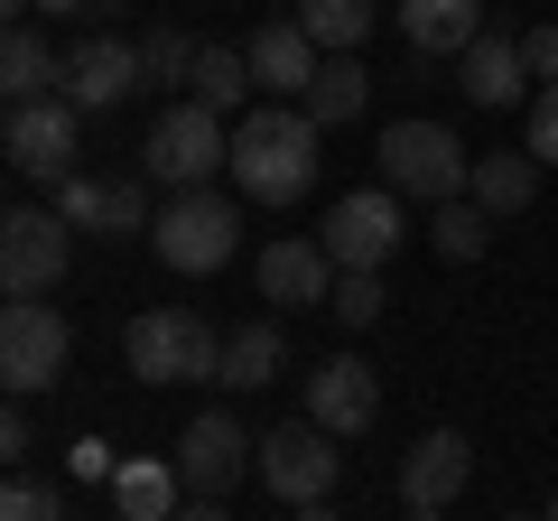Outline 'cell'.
Wrapping results in <instances>:
<instances>
[{
    "instance_id": "6da1fadb",
    "label": "cell",
    "mask_w": 558,
    "mask_h": 521,
    "mask_svg": "<svg viewBox=\"0 0 558 521\" xmlns=\"http://www.w3.org/2000/svg\"><path fill=\"white\" fill-rule=\"evenodd\" d=\"M317 131L326 121L307 112V102H252V112L233 121V186L252 205H299L307 186H317Z\"/></svg>"
},
{
    "instance_id": "7a4b0ae2",
    "label": "cell",
    "mask_w": 558,
    "mask_h": 521,
    "mask_svg": "<svg viewBox=\"0 0 558 521\" xmlns=\"http://www.w3.org/2000/svg\"><path fill=\"white\" fill-rule=\"evenodd\" d=\"M149 252H159L178 280H205V270H223V260L242 252V205L215 196V186H178V196L159 205V223H149Z\"/></svg>"
},
{
    "instance_id": "3957f363",
    "label": "cell",
    "mask_w": 558,
    "mask_h": 521,
    "mask_svg": "<svg viewBox=\"0 0 558 521\" xmlns=\"http://www.w3.org/2000/svg\"><path fill=\"white\" fill-rule=\"evenodd\" d=\"M465 178H475V159H465V141L447 121H391L381 131V186H400L418 205H447V196H465Z\"/></svg>"
},
{
    "instance_id": "277c9868",
    "label": "cell",
    "mask_w": 558,
    "mask_h": 521,
    "mask_svg": "<svg viewBox=\"0 0 558 521\" xmlns=\"http://www.w3.org/2000/svg\"><path fill=\"white\" fill-rule=\"evenodd\" d=\"M121 354H131L140 381H205V373H223V336L196 317V307H149V317H131Z\"/></svg>"
},
{
    "instance_id": "5b68a950",
    "label": "cell",
    "mask_w": 558,
    "mask_h": 521,
    "mask_svg": "<svg viewBox=\"0 0 558 521\" xmlns=\"http://www.w3.org/2000/svg\"><path fill=\"white\" fill-rule=\"evenodd\" d=\"M140 168H149L159 186H205L215 168H233V131H223V112H205V102L186 94V102H168V112L149 121Z\"/></svg>"
},
{
    "instance_id": "8992f818",
    "label": "cell",
    "mask_w": 558,
    "mask_h": 521,
    "mask_svg": "<svg viewBox=\"0 0 558 521\" xmlns=\"http://www.w3.org/2000/svg\"><path fill=\"white\" fill-rule=\"evenodd\" d=\"M10 168H20L28 186H65L75 178V149H84V112L65 94H38V102H10Z\"/></svg>"
},
{
    "instance_id": "52a82bcc",
    "label": "cell",
    "mask_w": 558,
    "mask_h": 521,
    "mask_svg": "<svg viewBox=\"0 0 558 521\" xmlns=\"http://www.w3.org/2000/svg\"><path fill=\"white\" fill-rule=\"evenodd\" d=\"M65 252H75L65 215H47V205H10L0 215V289L10 299H47L65 280Z\"/></svg>"
},
{
    "instance_id": "ba28073f",
    "label": "cell",
    "mask_w": 558,
    "mask_h": 521,
    "mask_svg": "<svg viewBox=\"0 0 558 521\" xmlns=\"http://www.w3.org/2000/svg\"><path fill=\"white\" fill-rule=\"evenodd\" d=\"M65 363H75V336H65V317L47 299H10V307H0V381H10L20 401L47 391Z\"/></svg>"
},
{
    "instance_id": "9c48e42d",
    "label": "cell",
    "mask_w": 558,
    "mask_h": 521,
    "mask_svg": "<svg viewBox=\"0 0 558 521\" xmlns=\"http://www.w3.org/2000/svg\"><path fill=\"white\" fill-rule=\"evenodd\" d=\"M317 242H326L336 270H381V260L400 252V186H354V196H336L326 223H317Z\"/></svg>"
},
{
    "instance_id": "30bf717a",
    "label": "cell",
    "mask_w": 558,
    "mask_h": 521,
    "mask_svg": "<svg viewBox=\"0 0 558 521\" xmlns=\"http://www.w3.org/2000/svg\"><path fill=\"white\" fill-rule=\"evenodd\" d=\"M336 438H326L317 420H289V428H270L260 438V484H270L279 502H326L336 494Z\"/></svg>"
},
{
    "instance_id": "8fae6325",
    "label": "cell",
    "mask_w": 558,
    "mask_h": 521,
    "mask_svg": "<svg viewBox=\"0 0 558 521\" xmlns=\"http://www.w3.org/2000/svg\"><path fill=\"white\" fill-rule=\"evenodd\" d=\"M242 465H260V438L233 420V410H205V420L178 428V475H186V494H223Z\"/></svg>"
},
{
    "instance_id": "7c38bea8",
    "label": "cell",
    "mask_w": 558,
    "mask_h": 521,
    "mask_svg": "<svg viewBox=\"0 0 558 521\" xmlns=\"http://www.w3.org/2000/svg\"><path fill=\"white\" fill-rule=\"evenodd\" d=\"M149 94V57H140L131 38H84L75 57H65V102L75 112H112V102Z\"/></svg>"
},
{
    "instance_id": "4fadbf2b",
    "label": "cell",
    "mask_w": 558,
    "mask_h": 521,
    "mask_svg": "<svg viewBox=\"0 0 558 521\" xmlns=\"http://www.w3.org/2000/svg\"><path fill=\"white\" fill-rule=\"evenodd\" d=\"M307 420H317L326 438H363V428L381 420V381H373V363H363V354L317 363V373H307Z\"/></svg>"
},
{
    "instance_id": "5bb4252c",
    "label": "cell",
    "mask_w": 558,
    "mask_h": 521,
    "mask_svg": "<svg viewBox=\"0 0 558 521\" xmlns=\"http://www.w3.org/2000/svg\"><path fill=\"white\" fill-rule=\"evenodd\" d=\"M465 484H475V447H465V428H428V438L400 457V502H428V512H447Z\"/></svg>"
},
{
    "instance_id": "9a60e30c",
    "label": "cell",
    "mask_w": 558,
    "mask_h": 521,
    "mask_svg": "<svg viewBox=\"0 0 558 521\" xmlns=\"http://www.w3.org/2000/svg\"><path fill=\"white\" fill-rule=\"evenodd\" d=\"M242 57H252V84H260V94H270V102H307V84H317L326 47L307 38L299 20H270V28H260L252 47H242Z\"/></svg>"
},
{
    "instance_id": "2e32d148",
    "label": "cell",
    "mask_w": 558,
    "mask_h": 521,
    "mask_svg": "<svg viewBox=\"0 0 558 521\" xmlns=\"http://www.w3.org/2000/svg\"><path fill=\"white\" fill-rule=\"evenodd\" d=\"M57 215L75 223V233H149V223H159L131 178H65L57 186Z\"/></svg>"
},
{
    "instance_id": "e0dca14e",
    "label": "cell",
    "mask_w": 558,
    "mask_h": 521,
    "mask_svg": "<svg viewBox=\"0 0 558 521\" xmlns=\"http://www.w3.org/2000/svg\"><path fill=\"white\" fill-rule=\"evenodd\" d=\"M260 299L326 307V299H336V260H326V242H270V252H260Z\"/></svg>"
},
{
    "instance_id": "ac0fdd59",
    "label": "cell",
    "mask_w": 558,
    "mask_h": 521,
    "mask_svg": "<svg viewBox=\"0 0 558 521\" xmlns=\"http://www.w3.org/2000/svg\"><path fill=\"white\" fill-rule=\"evenodd\" d=\"M457 84H465V102L502 112V102L531 94V57H521V38H475V47L457 57Z\"/></svg>"
},
{
    "instance_id": "d6986e66",
    "label": "cell",
    "mask_w": 558,
    "mask_h": 521,
    "mask_svg": "<svg viewBox=\"0 0 558 521\" xmlns=\"http://www.w3.org/2000/svg\"><path fill=\"white\" fill-rule=\"evenodd\" d=\"M400 38L418 57H465L484 38V0H400Z\"/></svg>"
},
{
    "instance_id": "ffe728a7",
    "label": "cell",
    "mask_w": 558,
    "mask_h": 521,
    "mask_svg": "<svg viewBox=\"0 0 558 521\" xmlns=\"http://www.w3.org/2000/svg\"><path fill=\"white\" fill-rule=\"evenodd\" d=\"M465 196H475V205H484L494 223H502V215H521V205L539 196V159H531V149H494V159H475Z\"/></svg>"
},
{
    "instance_id": "44dd1931",
    "label": "cell",
    "mask_w": 558,
    "mask_h": 521,
    "mask_svg": "<svg viewBox=\"0 0 558 521\" xmlns=\"http://www.w3.org/2000/svg\"><path fill=\"white\" fill-rule=\"evenodd\" d=\"M0 94H10V102L65 94V57L38 38V28H10V47H0Z\"/></svg>"
},
{
    "instance_id": "7402d4cb",
    "label": "cell",
    "mask_w": 558,
    "mask_h": 521,
    "mask_svg": "<svg viewBox=\"0 0 558 521\" xmlns=\"http://www.w3.org/2000/svg\"><path fill=\"white\" fill-rule=\"evenodd\" d=\"M186 94H196L205 112H242V102L260 94V84H252V57H242V47H196V75H186Z\"/></svg>"
},
{
    "instance_id": "603a6c76",
    "label": "cell",
    "mask_w": 558,
    "mask_h": 521,
    "mask_svg": "<svg viewBox=\"0 0 558 521\" xmlns=\"http://www.w3.org/2000/svg\"><path fill=\"white\" fill-rule=\"evenodd\" d=\"M373 0H299V28L326 47V57H363V38H373Z\"/></svg>"
},
{
    "instance_id": "cb8c5ba5",
    "label": "cell",
    "mask_w": 558,
    "mask_h": 521,
    "mask_svg": "<svg viewBox=\"0 0 558 521\" xmlns=\"http://www.w3.org/2000/svg\"><path fill=\"white\" fill-rule=\"evenodd\" d=\"M279 363H289V336L279 326H242V336H223V373L233 391H260V381H279Z\"/></svg>"
},
{
    "instance_id": "d4e9b609",
    "label": "cell",
    "mask_w": 558,
    "mask_h": 521,
    "mask_svg": "<svg viewBox=\"0 0 558 521\" xmlns=\"http://www.w3.org/2000/svg\"><path fill=\"white\" fill-rule=\"evenodd\" d=\"M178 465H121V475H112V502H121V521H168V512H178Z\"/></svg>"
},
{
    "instance_id": "484cf974",
    "label": "cell",
    "mask_w": 558,
    "mask_h": 521,
    "mask_svg": "<svg viewBox=\"0 0 558 521\" xmlns=\"http://www.w3.org/2000/svg\"><path fill=\"white\" fill-rule=\"evenodd\" d=\"M363 102H373V75H363V57H326V65H317V84H307V112L336 131V121H354Z\"/></svg>"
},
{
    "instance_id": "4316f807",
    "label": "cell",
    "mask_w": 558,
    "mask_h": 521,
    "mask_svg": "<svg viewBox=\"0 0 558 521\" xmlns=\"http://www.w3.org/2000/svg\"><path fill=\"white\" fill-rule=\"evenodd\" d=\"M428 242H438L447 260H484V242H494V215H484L475 196H447V205H428Z\"/></svg>"
},
{
    "instance_id": "83f0119b",
    "label": "cell",
    "mask_w": 558,
    "mask_h": 521,
    "mask_svg": "<svg viewBox=\"0 0 558 521\" xmlns=\"http://www.w3.org/2000/svg\"><path fill=\"white\" fill-rule=\"evenodd\" d=\"M326 307H336L344 326H373L381 307H391V289H381V270H336V299Z\"/></svg>"
},
{
    "instance_id": "f1b7e54d",
    "label": "cell",
    "mask_w": 558,
    "mask_h": 521,
    "mask_svg": "<svg viewBox=\"0 0 558 521\" xmlns=\"http://www.w3.org/2000/svg\"><path fill=\"white\" fill-rule=\"evenodd\" d=\"M140 57H149V84H186V75H196V38H178V28L140 38Z\"/></svg>"
},
{
    "instance_id": "f546056e",
    "label": "cell",
    "mask_w": 558,
    "mask_h": 521,
    "mask_svg": "<svg viewBox=\"0 0 558 521\" xmlns=\"http://www.w3.org/2000/svg\"><path fill=\"white\" fill-rule=\"evenodd\" d=\"M0 521H65V494H47V484H10V494H0Z\"/></svg>"
},
{
    "instance_id": "4dcf8cb0",
    "label": "cell",
    "mask_w": 558,
    "mask_h": 521,
    "mask_svg": "<svg viewBox=\"0 0 558 521\" xmlns=\"http://www.w3.org/2000/svg\"><path fill=\"white\" fill-rule=\"evenodd\" d=\"M521 149H531L539 168H558V84H539V94H531V141H521Z\"/></svg>"
},
{
    "instance_id": "1f68e13d",
    "label": "cell",
    "mask_w": 558,
    "mask_h": 521,
    "mask_svg": "<svg viewBox=\"0 0 558 521\" xmlns=\"http://www.w3.org/2000/svg\"><path fill=\"white\" fill-rule=\"evenodd\" d=\"M521 57H531L539 84H558V28H531V38H521Z\"/></svg>"
},
{
    "instance_id": "d6a6232c",
    "label": "cell",
    "mask_w": 558,
    "mask_h": 521,
    "mask_svg": "<svg viewBox=\"0 0 558 521\" xmlns=\"http://www.w3.org/2000/svg\"><path fill=\"white\" fill-rule=\"evenodd\" d=\"M28 447H38V428H28V410L10 401V410H0V457H28Z\"/></svg>"
},
{
    "instance_id": "836d02e7",
    "label": "cell",
    "mask_w": 558,
    "mask_h": 521,
    "mask_svg": "<svg viewBox=\"0 0 558 521\" xmlns=\"http://www.w3.org/2000/svg\"><path fill=\"white\" fill-rule=\"evenodd\" d=\"M75 475H84V484H94V475H102V484H112V475H121V465H112V447H102V438H84V447H75Z\"/></svg>"
},
{
    "instance_id": "e575fe53",
    "label": "cell",
    "mask_w": 558,
    "mask_h": 521,
    "mask_svg": "<svg viewBox=\"0 0 558 521\" xmlns=\"http://www.w3.org/2000/svg\"><path fill=\"white\" fill-rule=\"evenodd\" d=\"M168 521H233V512H215V494H196L186 512H168Z\"/></svg>"
},
{
    "instance_id": "d590c367",
    "label": "cell",
    "mask_w": 558,
    "mask_h": 521,
    "mask_svg": "<svg viewBox=\"0 0 558 521\" xmlns=\"http://www.w3.org/2000/svg\"><path fill=\"white\" fill-rule=\"evenodd\" d=\"M47 20H94V0H38Z\"/></svg>"
},
{
    "instance_id": "8d00e7d4",
    "label": "cell",
    "mask_w": 558,
    "mask_h": 521,
    "mask_svg": "<svg viewBox=\"0 0 558 521\" xmlns=\"http://www.w3.org/2000/svg\"><path fill=\"white\" fill-rule=\"evenodd\" d=\"M299 521H344V512H326V502H299Z\"/></svg>"
},
{
    "instance_id": "74e56055",
    "label": "cell",
    "mask_w": 558,
    "mask_h": 521,
    "mask_svg": "<svg viewBox=\"0 0 558 521\" xmlns=\"http://www.w3.org/2000/svg\"><path fill=\"white\" fill-rule=\"evenodd\" d=\"M0 10H10V20H20V10H38V0H0Z\"/></svg>"
},
{
    "instance_id": "f35d334b",
    "label": "cell",
    "mask_w": 558,
    "mask_h": 521,
    "mask_svg": "<svg viewBox=\"0 0 558 521\" xmlns=\"http://www.w3.org/2000/svg\"><path fill=\"white\" fill-rule=\"evenodd\" d=\"M410 521H438V512H428V502H410Z\"/></svg>"
},
{
    "instance_id": "ab89813d",
    "label": "cell",
    "mask_w": 558,
    "mask_h": 521,
    "mask_svg": "<svg viewBox=\"0 0 558 521\" xmlns=\"http://www.w3.org/2000/svg\"><path fill=\"white\" fill-rule=\"evenodd\" d=\"M502 521H549V512H502Z\"/></svg>"
},
{
    "instance_id": "60d3db41",
    "label": "cell",
    "mask_w": 558,
    "mask_h": 521,
    "mask_svg": "<svg viewBox=\"0 0 558 521\" xmlns=\"http://www.w3.org/2000/svg\"><path fill=\"white\" fill-rule=\"evenodd\" d=\"M549 521H558V494H549Z\"/></svg>"
}]
</instances>
